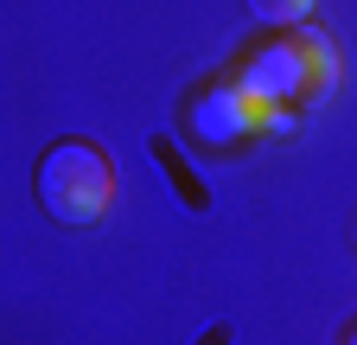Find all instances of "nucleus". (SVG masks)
Listing matches in <instances>:
<instances>
[{"label":"nucleus","mask_w":357,"mask_h":345,"mask_svg":"<svg viewBox=\"0 0 357 345\" xmlns=\"http://www.w3.org/2000/svg\"><path fill=\"white\" fill-rule=\"evenodd\" d=\"M344 345H357V326H351V339H344Z\"/></svg>","instance_id":"nucleus-7"},{"label":"nucleus","mask_w":357,"mask_h":345,"mask_svg":"<svg viewBox=\"0 0 357 345\" xmlns=\"http://www.w3.org/2000/svg\"><path fill=\"white\" fill-rule=\"evenodd\" d=\"M230 83H236V90H243L255 109H287V103H300L306 90H319V64H312V26H300L294 38L261 45Z\"/></svg>","instance_id":"nucleus-2"},{"label":"nucleus","mask_w":357,"mask_h":345,"mask_svg":"<svg viewBox=\"0 0 357 345\" xmlns=\"http://www.w3.org/2000/svg\"><path fill=\"white\" fill-rule=\"evenodd\" d=\"M351 237H357V224H351Z\"/></svg>","instance_id":"nucleus-8"},{"label":"nucleus","mask_w":357,"mask_h":345,"mask_svg":"<svg viewBox=\"0 0 357 345\" xmlns=\"http://www.w3.org/2000/svg\"><path fill=\"white\" fill-rule=\"evenodd\" d=\"M312 64H319V90H312V96H332L338 90V52H332V38L319 26H312Z\"/></svg>","instance_id":"nucleus-5"},{"label":"nucleus","mask_w":357,"mask_h":345,"mask_svg":"<svg viewBox=\"0 0 357 345\" xmlns=\"http://www.w3.org/2000/svg\"><path fill=\"white\" fill-rule=\"evenodd\" d=\"M261 135H287V128H294V109H261Z\"/></svg>","instance_id":"nucleus-6"},{"label":"nucleus","mask_w":357,"mask_h":345,"mask_svg":"<svg viewBox=\"0 0 357 345\" xmlns=\"http://www.w3.org/2000/svg\"><path fill=\"white\" fill-rule=\"evenodd\" d=\"M115 198V166L96 141H58L38 160V205L58 224H96Z\"/></svg>","instance_id":"nucleus-1"},{"label":"nucleus","mask_w":357,"mask_h":345,"mask_svg":"<svg viewBox=\"0 0 357 345\" xmlns=\"http://www.w3.org/2000/svg\"><path fill=\"white\" fill-rule=\"evenodd\" d=\"M255 122H261V109L236 90V83H211V90L192 103V135L211 141V147H230V141L255 135Z\"/></svg>","instance_id":"nucleus-3"},{"label":"nucleus","mask_w":357,"mask_h":345,"mask_svg":"<svg viewBox=\"0 0 357 345\" xmlns=\"http://www.w3.org/2000/svg\"><path fill=\"white\" fill-rule=\"evenodd\" d=\"M249 13L261 26H306L312 20V0H249Z\"/></svg>","instance_id":"nucleus-4"}]
</instances>
